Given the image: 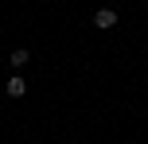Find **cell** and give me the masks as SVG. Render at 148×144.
<instances>
[{
    "label": "cell",
    "mask_w": 148,
    "mask_h": 144,
    "mask_svg": "<svg viewBox=\"0 0 148 144\" xmlns=\"http://www.w3.org/2000/svg\"><path fill=\"white\" fill-rule=\"evenodd\" d=\"M27 62H31V55L23 51V47H20V51H12V55H8V66H12V70H23Z\"/></svg>",
    "instance_id": "7a4b0ae2"
},
{
    "label": "cell",
    "mask_w": 148,
    "mask_h": 144,
    "mask_svg": "<svg viewBox=\"0 0 148 144\" xmlns=\"http://www.w3.org/2000/svg\"><path fill=\"white\" fill-rule=\"evenodd\" d=\"M94 27H101V31L117 27V12H113V8H97L94 12Z\"/></svg>",
    "instance_id": "6da1fadb"
},
{
    "label": "cell",
    "mask_w": 148,
    "mask_h": 144,
    "mask_svg": "<svg viewBox=\"0 0 148 144\" xmlns=\"http://www.w3.org/2000/svg\"><path fill=\"white\" fill-rule=\"evenodd\" d=\"M27 93V86H23V78L16 74V78H8V98H23Z\"/></svg>",
    "instance_id": "3957f363"
}]
</instances>
